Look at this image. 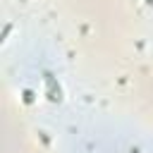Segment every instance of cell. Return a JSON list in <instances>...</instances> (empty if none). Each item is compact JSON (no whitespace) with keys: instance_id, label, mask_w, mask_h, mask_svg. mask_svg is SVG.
<instances>
[{"instance_id":"7a4b0ae2","label":"cell","mask_w":153,"mask_h":153,"mask_svg":"<svg viewBox=\"0 0 153 153\" xmlns=\"http://www.w3.org/2000/svg\"><path fill=\"white\" fill-rule=\"evenodd\" d=\"M143 2H146V5H153V0H143Z\"/></svg>"},{"instance_id":"3957f363","label":"cell","mask_w":153,"mask_h":153,"mask_svg":"<svg viewBox=\"0 0 153 153\" xmlns=\"http://www.w3.org/2000/svg\"><path fill=\"white\" fill-rule=\"evenodd\" d=\"M22 2H26V0H22Z\"/></svg>"},{"instance_id":"6da1fadb","label":"cell","mask_w":153,"mask_h":153,"mask_svg":"<svg viewBox=\"0 0 153 153\" xmlns=\"http://www.w3.org/2000/svg\"><path fill=\"white\" fill-rule=\"evenodd\" d=\"M43 81H45V96H48V100L60 103V100H62V91H60V84L55 81V76H53L50 72H45V74H43Z\"/></svg>"}]
</instances>
